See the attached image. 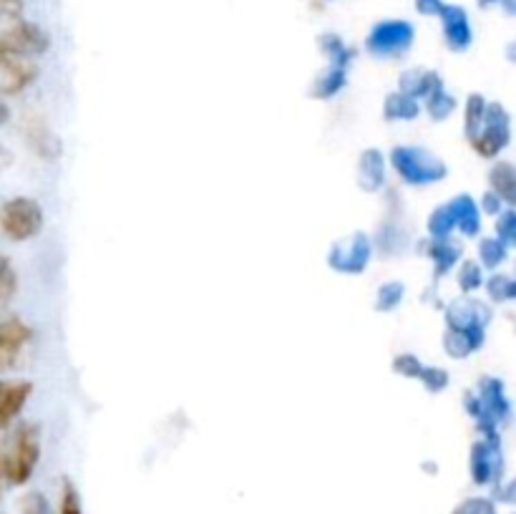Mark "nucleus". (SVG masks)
I'll use <instances>...</instances> for the list:
<instances>
[{
    "label": "nucleus",
    "instance_id": "f257e3e1",
    "mask_svg": "<svg viewBox=\"0 0 516 514\" xmlns=\"http://www.w3.org/2000/svg\"><path fill=\"white\" fill-rule=\"evenodd\" d=\"M41 454L36 426H21L0 446V479L8 484H26Z\"/></svg>",
    "mask_w": 516,
    "mask_h": 514
},
{
    "label": "nucleus",
    "instance_id": "f03ea898",
    "mask_svg": "<svg viewBox=\"0 0 516 514\" xmlns=\"http://www.w3.org/2000/svg\"><path fill=\"white\" fill-rule=\"evenodd\" d=\"M43 225V212L41 207L33 200H26V197H18V200H11L3 205L0 210V227L6 232L11 240H31L33 235H38Z\"/></svg>",
    "mask_w": 516,
    "mask_h": 514
},
{
    "label": "nucleus",
    "instance_id": "7ed1b4c3",
    "mask_svg": "<svg viewBox=\"0 0 516 514\" xmlns=\"http://www.w3.org/2000/svg\"><path fill=\"white\" fill-rule=\"evenodd\" d=\"M48 48L46 33L31 23H13L0 31V51L16 56H38Z\"/></svg>",
    "mask_w": 516,
    "mask_h": 514
},
{
    "label": "nucleus",
    "instance_id": "20e7f679",
    "mask_svg": "<svg viewBox=\"0 0 516 514\" xmlns=\"http://www.w3.org/2000/svg\"><path fill=\"white\" fill-rule=\"evenodd\" d=\"M33 333L23 320L11 318L0 323V371H11L21 363Z\"/></svg>",
    "mask_w": 516,
    "mask_h": 514
},
{
    "label": "nucleus",
    "instance_id": "39448f33",
    "mask_svg": "<svg viewBox=\"0 0 516 514\" xmlns=\"http://www.w3.org/2000/svg\"><path fill=\"white\" fill-rule=\"evenodd\" d=\"M36 79V66L26 56L0 51V94H18Z\"/></svg>",
    "mask_w": 516,
    "mask_h": 514
},
{
    "label": "nucleus",
    "instance_id": "423d86ee",
    "mask_svg": "<svg viewBox=\"0 0 516 514\" xmlns=\"http://www.w3.org/2000/svg\"><path fill=\"white\" fill-rule=\"evenodd\" d=\"M31 386L28 383H0V429L11 424L26 404Z\"/></svg>",
    "mask_w": 516,
    "mask_h": 514
},
{
    "label": "nucleus",
    "instance_id": "0eeeda50",
    "mask_svg": "<svg viewBox=\"0 0 516 514\" xmlns=\"http://www.w3.org/2000/svg\"><path fill=\"white\" fill-rule=\"evenodd\" d=\"M58 514H84L81 512V499L76 487L71 482H63L61 492V507H58Z\"/></svg>",
    "mask_w": 516,
    "mask_h": 514
},
{
    "label": "nucleus",
    "instance_id": "6e6552de",
    "mask_svg": "<svg viewBox=\"0 0 516 514\" xmlns=\"http://www.w3.org/2000/svg\"><path fill=\"white\" fill-rule=\"evenodd\" d=\"M21 514H51V507L41 492H31L21 499Z\"/></svg>",
    "mask_w": 516,
    "mask_h": 514
},
{
    "label": "nucleus",
    "instance_id": "1a4fd4ad",
    "mask_svg": "<svg viewBox=\"0 0 516 514\" xmlns=\"http://www.w3.org/2000/svg\"><path fill=\"white\" fill-rule=\"evenodd\" d=\"M13 290H16V275H13V270L8 268L6 260L0 257V303L11 298Z\"/></svg>",
    "mask_w": 516,
    "mask_h": 514
},
{
    "label": "nucleus",
    "instance_id": "9d476101",
    "mask_svg": "<svg viewBox=\"0 0 516 514\" xmlns=\"http://www.w3.org/2000/svg\"><path fill=\"white\" fill-rule=\"evenodd\" d=\"M23 13L21 0H0V21H18Z\"/></svg>",
    "mask_w": 516,
    "mask_h": 514
},
{
    "label": "nucleus",
    "instance_id": "9b49d317",
    "mask_svg": "<svg viewBox=\"0 0 516 514\" xmlns=\"http://www.w3.org/2000/svg\"><path fill=\"white\" fill-rule=\"evenodd\" d=\"M456 514H494L489 502H481V499H474V502H466L464 507L456 509Z\"/></svg>",
    "mask_w": 516,
    "mask_h": 514
},
{
    "label": "nucleus",
    "instance_id": "f8f14e48",
    "mask_svg": "<svg viewBox=\"0 0 516 514\" xmlns=\"http://www.w3.org/2000/svg\"><path fill=\"white\" fill-rule=\"evenodd\" d=\"M8 119V109L3 104H0V124H3V121Z\"/></svg>",
    "mask_w": 516,
    "mask_h": 514
}]
</instances>
